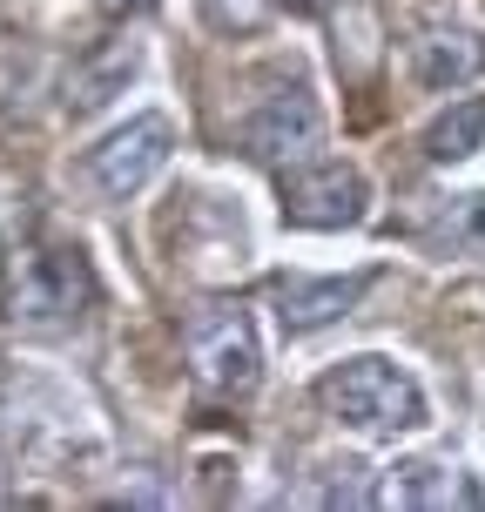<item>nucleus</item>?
Here are the masks:
<instances>
[{
  "label": "nucleus",
  "instance_id": "f257e3e1",
  "mask_svg": "<svg viewBox=\"0 0 485 512\" xmlns=\"http://www.w3.org/2000/svg\"><path fill=\"white\" fill-rule=\"evenodd\" d=\"M317 398H324V411H331L337 425H351L364 438H398V432L432 425L425 384L391 358H344L331 378L317 384Z\"/></svg>",
  "mask_w": 485,
  "mask_h": 512
},
{
  "label": "nucleus",
  "instance_id": "f03ea898",
  "mask_svg": "<svg viewBox=\"0 0 485 512\" xmlns=\"http://www.w3.org/2000/svg\"><path fill=\"white\" fill-rule=\"evenodd\" d=\"M88 304H95V277L75 250L14 243V256H7V317L21 331H68V324H81Z\"/></svg>",
  "mask_w": 485,
  "mask_h": 512
},
{
  "label": "nucleus",
  "instance_id": "7ed1b4c3",
  "mask_svg": "<svg viewBox=\"0 0 485 512\" xmlns=\"http://www.w3.org/2000/svg\"><path fill=\"white\" fill-rule=\"evenodd\" d=\"M169 155H176V128H169V115H135V122H122L115 135H102L95 149L81 155V176H88L95 196L128 203V196H142V189L169 169Z\"/></svg>",
  "mask_w": 485,
  "mask_h": 512
},
{
  "label": "nucleus",
  "instance_id": "20e7f679",
  "mask_svg": "<svg viewBox=\"0 0 485 512\" xmlns=\"http://www.w3.org/2000/svg\"><path fill=\"white\" fill-rule=\"evenodd\" d=\"M189 364L209 391H250L263 378V344H256L250 310L236 304H209L189 317Z\"/></svg>",
  "mask_w": 485,
  "mask_h": 512
},
{
  "label": "nucleus",
  "instance_id": "39448f33",
  "mask_svg": "<svg viewBox=\"0 0 485 512\" xmlns=\"http://www.w3.org/2000/svg\"><path fill=\"white\" fill-rule=\"evenodd\" d=\"M364 203H371V189L351 162H297V169H283V216L297 223V230H351L364 223Z\"/></svg>",
  "mask_w": 485,
  "mask_h": 512
},
{
  "label": "nucleus",
  "instance_id": "423d86ee",
  "mask_svg": "<svg viewBox=\"0 0 485 512\" xmlns=\"http://www.w3.org/2000/svg\"><path fill=\"white\" fill-rule=\"evenodd\" d=\"M243 149H250L256 162H270V169L310 162V155L324 149V108H317V95H310L304 81L277 88V95L243 122Z\"/></svg>",
  "mask_w": 485,
  "mask_h": 512
},
{
  "label": "nucleus",
  "instance_id": "0eeeda50",
  "mask_svg": "<svg viewBox=\"0 0 485 512\" xmlns=\"http://www.w3.org/2000/svg\"><path fill=\"white\" fill-rule=\"evenodd\" d=\"M371 283H378V270H351V277H283L277 283L283 331H324L337 317H351V310L371 297Z\"/></svg>",
  "mask_w": 485,
  "mask_h": 512
},
{
  "label": "nucleus",
  "instance_id": "6e6552de",
  "mask_svg": "<svg viewBox=\"0 0 485 512\" xmlns=\"http://www.w3.org/2000/svg\"><path fill=\"white\" fill-rule=\"evenodd\" d=\"M411 75L432 95H459V88H472L485 75V41L472 27H425L411 41Z\"/></svg>",
  "mask_w": 485,
  "mask_h": 512
},
{
  "label": "nucleus",
  "instance_id": "1a4fd4ad",
  "mask_svg": "<svg viewBox=\"0 0 485 512\" xmlns=\"http://www.w3.org/2000/svg\"><path fill=\"white\" fill-rule=\"evenodd\" d=\"M128 75H135V41H102V48H95L75 75H68V108H75V115L108 108L128 88Z\"/></svg>",
  "mask_w": 485,
  "mask_h": 512
},
{
  "label": "nucleus",
  "instance_id": "9d476101",
  "mask_svg": "<svg viewBox=\"0 0 485 512\" xmlns=\"http://www.w3.org/2000/svg\"><path fill=\"white\" fill-rule=\"evenodd\" d=\"M391 499L398 506H485V486H472L459 465H398V479H391Z\"/></svg>",
  "mask_w": 485,
  "mask_h": 512
},
{
  "label": "nucleus",
  "instance_id": "9b49d317",
  "mask_svg": "<svg viewBox=\"0 0 485 512\" xmlns=\"http://www.w3.org/2000/svg\"><path fill=\"white\" fill-rule=\"evenodd\" d=\"M485 142V102L472 95V102H459V108H445L432 128H425V162H465V155Z\"/></svg>",
  "mask_w": 485,
  "mask_h": 512
},
{
  "label": "nucleus",
  "instance_id": "f8f14e48",
  "mask_svg": "<svg viewBox=\"0 0 485 512\" xmlns=\"http://www.w3.org/2000/svg\"><path fill=\"white\" fill-rule=\"evenodd\" d=\"M438 243H445V250H459V256H479L485 250V189H479V196H465V203L438 223Z\"/></svg>",
  "mask_w": 485,
  "mask_h": 512
},
{
  "label": "nucleus",
  "instance_id": "ddd939ff",
  "mask_svg": "<svg viewBox=\"0 0 485 512\" xmlns=\"http://www.w3.org/2000/svg\"><path fill=\"white\" fill-rule=\"evenodd\" d=\"M270 0H209V21L216 27H263Z\"/></svg>",
  "mask_w": 485,
  "mask_h": 512
},
{
  "label": "nucleus",
  "instance_id": "4468645a",
  "mask_svg": "<svg viewBox=\"0 0 485 512\" xmlns=\"http://www.w3.org/2000/svg\"><path fill=\"white\" fill-rule=\"evenodd\" d=\"M108 14H142V7H149V0H102Z\"/></svg>",
  "mask_w": 485,
  "mask_h": 512
}]
</instances>
